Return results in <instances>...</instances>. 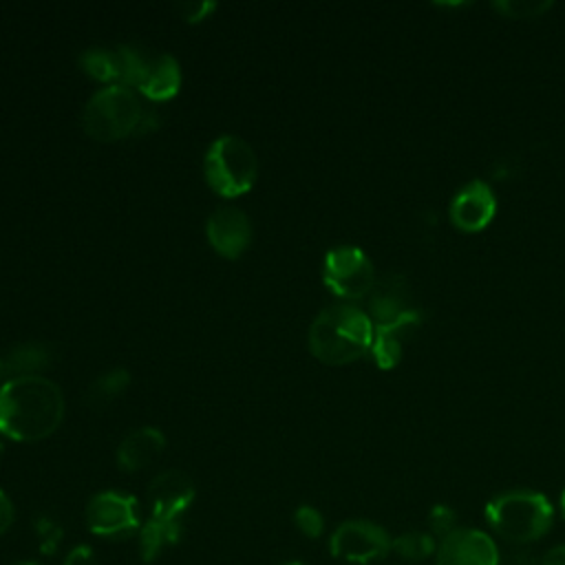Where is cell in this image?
<instances>
[{"label":"cell","instance_id":"cell-2","mask_svg":"<svg viewBox=\"0 0 565 565\" xmlns=\"http://www.w3.org/2000/svg\"><path fill=\"white\" fill-rule=\"evenodd\" d=\"M371 318L355 305L335 302L324 307L309 327V351L324 364L355 362L373 344Z\"/></svg>","mask_w":565,"mask_h":565},{"label":"cell","instance_id":"cell-27","mask_svg":"<svg viewBox=\"0 0 565 565\" xmlns=\"http://www.w3.org/2000/svg\"><path fill=\"white\" fill-rule=\"evenodd\" d=\"M62 565H95V554L88 545H77L66 554Z\"/></svg>","mask_w":565,"mask_h":565},{"label":"cell","instance_id":"cell-24","mask_svg":"<svg viewBox=\"0 0 565 565\" xmlns=\"http://www.w3.org/2000/svg\"><path fill=\"white\" fill-rule=\"evenodd\" d=\"M294 521H296V527L305 536H309V539H318L322 534V530H324L322 514L316 508H311V505H300L296 510V514H294Z\"/></svg>","mask_w":565,"mask_h":565},{"label":"cell","instance_id":"cell-3","mask_svg":"<svg viewBox=\"0 0 565 565\" xmlns=\"http://www.w3.org/2000/svg\"><path fill=\"white\" fill-rule=\"evenodd\" d=\"M486 521L494 534L510 543H532L552 527L554 508L545 494L514 488L488 501Z\"/></svg>","mask_w":565,"mask_h":565},{"label":"cell","instance_id":"cell-28","mask_svg":"<svg viewBox=\"0 0 565 565\" xmlns=\"http://www.w3.org/2000/svg\"><path fill=\"white\" fill-rule=\"evenodd\" d=\"M13 523V503L11 499L0 490V536L11 527Z\"/></svg>","mask_w":565,"mask_h":565},{"label":"cell","instance_id":"cell-26","mask_svg":"<svg viewBox=\"0 0 565 565\" xmlns=\"http://www.w3.org/2000/svg\"><path fill=\"white\" fill-rule=\"evenodd\" d=\"M216 9L214 2H185L181 4V13L188 22H201Z\"/></svg>","mask_w":565,"mask_h":565},{"label":"cell","instance_id":"cell-1","mask_svg":"<svg viewBox=\"0 0 565 565\" xmlns=\"http://www.w3.org/2000/svg\"><path fill=\"white\" fill-rule=\"evenodd\" d=\"M64 419L62 388L44 375L11 377L0 386V433L15 441H40Z\"/></svg>","mask_w":565,"mask_h":565},{"label":"cell","instance_id":"cell-17","mask_svg":"<svg viewBox=\"0 0 565 565\" xmlns=\"http://www.w3.org/2000/svg\"><path fill=\"white\" fill-rule=\"evenodd\" d=\"M51 349L46 344H40V342H24V344H18L13 347L4 360L0 362L2 369L11 371L13 377H20V375H40L38 371L46 369L51 364Z\"/></svg>","mask_w":565,"mask_h":565},{"label":"cell","instance_id":"cell-5","mask_svg":"<svg viewBox=\"0 0 565 565\" xmlns=\"http://www.w3.org/2000/svg\"><path fill=\"white\" fill-rule=\"evenodd\" d=\"M203 170L214 192L223 196H238L256 183L258 159L245 139L236 135H221L207 148Z\"/></svg>","mask_w":565,"mask_h":565},{"label":"cell","instance_id":"cell-35","mask_svg":"<svg viewBox=\"0 0 565 565\" xmlns=\"http://www.w3.org/2000/svg\"><path fill=\"white\" fill-rule=\"evenodd\" d=\"M0 373H2V366H0Z\"/></svg>","mask_w":565,"mask_h":565},{"label":"cell","instance_id":"cell-29","mask_svg":"<svg viewBox=\"0 0 565 565\" xmlns=\"http://www.w3.org/2000/svg\"><path fill=\"white\" fill-rule=\"evenodd\" d=\"M157 126H159V115L154 113V110H143V115H141V119H139V124H137V130H135V135H146V132H152V130H157Z\"/></svg>","mask_w":565,"mask_h":565},{"label":"cell","instance_id":"cell-18","mask_svg":"<svg viewBox=\"0 0 565 565\" xmlns=\"http://www.w3.org/2000/svg\"><path fill=\"white\" fill-rule=\"evenodd\" d=\"M179 534H181V521H163V519L150 516L141 525V534H139V550L143 561H154L163 547L177 543Z\"/></svg>","mask_w":565,"mask_h":565},{"label":"cell","instance_id":"cell-6","mask_svg":"<svg viewBox=\"0 0 565 565\" xmlns=\"http://www.w3.org/2000/svg\"><path fill=\"white\" fill-rule=\"evenodd\" d=\"M324 285L340 298L358 300L369 296L375 285V269L371 258L355 245L333 247L322 265Z\"/></svg>","mask_w":565,"mask_h":565},{"label":"cell","instance_id":"cell-22","mask_svg":"<svg viewBox=\"0 0 565 565\" xmlns=\"http://www.w3.org/2000/svg\"><path fill=\"white\" fill-rule=\"evenodd\" d=\"M492 7L503 13L505 18H539L541 13H545L552 2L547 0H499L492 2Z\"/></svg>","mask_w":565,"mask_h":565},{"label":"cell","instance_id":"cell-23","mask_svg":"<svg viewBox=\"0 0 565 565\" xmlns=\"http://www.w3.org/2000/svg\"><path fill=\"white\" fill-rule=\"evenodd\" d=\"M428 527H430L433 536H439V539L448 536L450 532L457 530V514H455V510L444 505V503L435 505L430 510V514H428Z\"/></svg>","mask_w":565,"mask_h":565},{"label":"cell","instance_id":"cell-31","mask_svg":"<svg viewBox=\"0 0 565 565\" xmlns=\"http://www.w3.org/2000/svg\"><path fill=\"white\" fill-rule=\"evenodd\" d=\"M561 512H563V516H565V490L561 492Z\"/></svg>","mask_w":565,"mask_h":565},{"label":"cell","instance_id":"cell-11","mask_svg":"<svg viewBox=\"0 0 565 565\" xmlns=\"http://www.w3.org/2000/svg\"><path fill=\"white\" fill-rule=\"evenodd\" d=\"M194 501V483L181 470L159 472L148 486L150 516L163 521H181L183 512Z\"/></svg>","mask_w":565,"mask_h":565},{"label":"cell","instance_id":"cell-33","mask_svg":"<svg viewBox=\"0 0 565 565\" xmlns=\"http://www.w3.org/2000/svg\"><path fill=\"white\" fill-rule=\"evenodd\" d=\"M289 565H302V563H289Z\"/></svg>","mask_w":565,"mask_h":565},{"label":"cell","instance_id":"cell-8","mask_svg":"<svg viewBox=\"0 0 565 565\" xmlns=\"http://www.w3.org/2000/svg\"><path fill=\"white\" fill-rule=\"evenodd\" d=\"M86 525L99 536H128L139 527L137 499L124 492H97L86 505Z\"/></svg>","mask_w":565,"mask_h":565},{"label":"cell","instance_id":"cell-4","mask_svg":"<svg viewBox=\"0 0 565 565\" xmlns=\"http://www.w3.org/2000/svg\"><path fill=\"white\" fill-rule=\"evenodd\" d=\"M143 115L139 97L128 86L108 84L84 106L82 126L95 141H119L135 135Z\"/></svg>","mask_w":565,"mask_h":565},{"label":"cell","instance_id":"cell-32","mask_svg":"<svg viewBox=\"0 0 565 565\" xmlns=\"http://www.w3.org/2000/svg\"><path fill=\"white\" fill-rule=\"evenodd\" d=\"M15 565H38V563H29V561H20V563H15Z\"/></svg>","mask_w":565,"mask_h":565},{"label":"cell","instance_id":"cell-15","mask_svg":"<svg viewBox=\"0 0 565 565\" xmlns=\"http://www.w3.org/2000/svg\"><path fill=\"white\" fill-rule=\"evenodd\" d=\"M166 448V437L154 426H139L130 430L117 446V463L126 472H139L157 461Z\"/></svg>","mask_w":565,"mask_h":565},{"label":"cell","instance_id":"cell-7","mask_svg":"<svg viewBox=\"0 0 565 565\" xmlns=\"http://www.w3.org/2000/svg\"><path fill=\"white\" fill-rule=\"evenodd\" d=\"M391 545L393 539L388 532L366 519H351L340 523L329 539L331 554L355 565H369L384 558L391 552Z\"/></svg>","mask_w":565,"mask_h":565},{"label":"cell","instance_id":"cell-34","mask_svg":"<svg viewBox=\"0 0 565 565\" xmlns=\"http://www.w3.org/2000/svg\"><path fill=\"white\" fill-rule=\"evenodd\" d=\"M0 452H2V444H0Z\"/></svg>","mask_w":565,"mask_h":565},{"label":"cell","instance_id":"cell-9","mask_svg":"<svg viewBox=\"0 0 565 565\" xmlns=\"http://www.w3.org/2000/svg\"><path fill=\"white\" fill-rule=\"evenodd\" d=\"M437 565H499V547L490 534L475 527H457L444 536L435 554Z\"/></svg>","mask_w":565,"mask_h":565},{"label":"cell","instance_id":"cell-14","mask_svg":"<svg viewBox=\"0 0 565 565\" xmlns=\"http://www.w3.org/2000/svg\"><path fill=\"white\" fill-rule=\"evenodd\" d=\"M369 313L377 324L391 322L402 313L411 311V285L406 276L388 271L375 278L373 289L369 291Z\"/></svg>","mask_w":565,"mask_h":565},{"label":"cell","instance_id":"cell-20","mask_svg":"<svg viewBox=\"0 0 565 565\" xmlns=\"http://www.w3.org/2000/svg\"><path fill=\"white\" fill-rule=\"evenodd\" d=\"M82 68L102 82H110L117 84L119 82V60H117V49H90L84 51L79 57Z\"/></svg>","mask_w":565,"mask_h":565},{"label":"cell","instance_id":"cell-10","mask_svg":"<svg viewBox=\"0 0 565 565\" xmlns=\"http://www.w3.org/2000/svg\"><path fill=\"white\" fill-rule=\"evenodd\" d=\"M205 234L216 254L225 258H238L252 243V223L241 207L223 205L210 214Z\"/></svg>","mask_w":565,"mask_h":565},{"label":"cell","instance_id":"cell-30","mask_svg":"<svg viewBox=\"0 0 565 565\" xmlns=\"http://www.w3.org/2000/svg\"><path fill=\"white\" fill-rule=\"evenodd\" d=\"M541 565H565V543H558V545L550 547V550L543 554Z\"/></svg>","mask_w":565,"mask_h":565},{"label":"cell","instance_id":"cell-12","mask_svg":"<svg viewBox=\"0 0 565 565\" xmlns=\"http://www.w3.org/2000/svg\"><path fill=\"white\" fill-rule=\"evenodd\" d=\"M494 210L497 201L490 185L483 181H470L455 194L450 203V221L463 232H479L492 221Z\"/></svg>","mask_w":565,"mask_h":565},{"label":"cell","instance_id":"cell-16","mask_svg":"<svg viewBox=\"0 0 565 565\" xmlns=\"http://www.w3.org/2000/svg\"><path fill=\"white\" fill-rule=\"evenodd\" d=\"M179 86H181V66L172 55L161 53L146 60V68L137 84V88L146 97L154 102H163L174 97L179 93Z\"/></svg>","mask_w":565,"mask_h":565},{"label":"cell","instance_id":"cell-25","mask_svg":"<svg viewBox=\"0 0 565 565\" xmlns=\"http://www.w3.org/2000/svg\"><path fill=\"white\" fill-rule=\"evenodd\" d=\"M35 532H38V539H40V552H46V554H53L57 550V543L62 539V527L55 525L53 521L49 519H40L35 523Z\"/></svg>","mask_w":565,"mask_h":565},{"label":"cell","instance_id":"cell-13","mask_svg":"<svg viewBox=\"0 0 565 565\" xmlns=\"http://www.w3.org/2000/svg\"><path fill=\"white\" fill-rule=\"evenodd\" d=\"M419 324H422V313L417 309H411L391 322L377 324L373 331V344H371L375 364L380 369H393L402 360L404 347L415 335Z\"/></svg>","mask_w":565,"mask_h":565},{"label":"cell","instance_id":"cell-21","mask_svg":"<svg viewBox=\"0 0 565 565\" xmlns=\"http://www.w3.org/2000/svg\"><path fill=\"white\" fill-rule=\"evenodd\" d=\"M130 384V373L126 369H113L97 377L88 388V404H106L115 397H119Z\"/></svg>","mask_w":565,"mask_h":565},{"label":"cell","instance_id":"cell-19","mask_svg":"<svg viewBox=\"0 0 565 565\" xmlns=\"http://www.w3.org/2000/svg\"><path fill=\"white\" fill-rule=\"evenodd\" d=\"M391 550L408 563H419V561H426L428 556L437 554V541L430 532L413 530V532H404V534L395 536Z\"/></svg>","mask_w":565,"mask_h":565}]
</instances>
